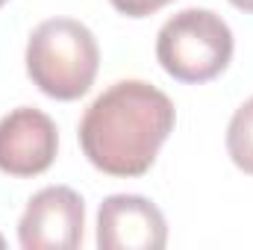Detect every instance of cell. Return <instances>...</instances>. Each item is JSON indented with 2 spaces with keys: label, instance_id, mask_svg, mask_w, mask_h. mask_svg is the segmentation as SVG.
I'll return each mask as SVG.
<instances>
[{
  "label": "cell",
  "instance_id": "obj_9",
  "mask_svg": "<svg viewBox=\"0 0 253 250\" xmlns=\"http://www.w3.org/2000/svg\"><path fill=\"white\" fill-rule=\"evenodd\" d=\"M236 9H242V12H253V0H230Z\"/></svg>",
  "mask_w": 253,
  "mask_h": 250
},
{
  "label": "cell",
  "instance_id": "obj_2",
  "mask_svg": "<svg viewBox=\"0 0 253 250\" xmlns=\"http://www.w3.org/2000/svg\"><path fill=\"white\" fill-rule=\"evenodd\" d=\"M100 50L94 33L74 18L42 21L27 42V74L53 100L83 97L97 77Z\"/></svg>",
  "mask_w": 253,
  "mask_h": 250
},
{
  "label": "cell",
  "instance_id": "obj_1",
  "mask_svg": "<svg viewBox=\"0 0 253 250\" xmlns=\"http://www.w3.org/2000/svg\"><path fill=\"white\" fill-rule=\"evenodd\" d=\"M174 103L144 80L109 85L83 115L80 144L85 159L109 177H141L174 132Z\"/></svg>",
  "mask_w": 253,
  "mask_h": 250
},
{
  "label": "cell",
  "instance_id": "obj_6",
  "mask_svg": "<svg viewBox=\"0 0 253 250\" xmlns=\"http://www.w3.org/2000/svg\"><path fill=\"white\" fill-rule=\"evenodd\" d=\"M168 224L156 203L141 194H112L97 212L100 250H162Z\"/></svg>",
  "mask_w": 253,
  "mask_h": 250
},
{
  "label": "cell",
  "instance_id": "obj_7",
  "mask_svg": "<svg viewBox=\"0 0 253 250\" xmlns=\"http://www.w3.org/2000/svg\"><path fill=\"white\" fill-rule=\"evenodd\" d=\"M227 153L236 168L253 177V97L236 109L227 126Z\"/></svg>",
  "mask_w": 253,
  "mask_h": 250
},
{
  "label": "cell",
  "instance_id": "obj_3",
  "mask_svg": "<svg viewBox=\"0 0 253 250\" xmlns=\"http://www.w3.org/2000/svg\"><path fill=\"white\" fill-rule=\"evenodd\" d=\"M233 30L212 9H183L156 36V59L180 83H209L233 59Z\"/></svg>",
  "mask_w": 253,
  "mask_h": 250
},
{
  "label": "cell",
  "instance_id": "obj_5",
  "mask_svg": "<svg viewBox=\"0 0 253 250\" xmlns=\"http://www.w3.org/2000/svg\"><path fill=\"white\" fill-rule=\"evenodd\" d=\"M59 147V132L50 115L33 106H18L0 118V171L9 177L44 174Z\"/></svg>",
  "mask_w": 253,
  "mask_h": 250
},
{
  "label": "cell",
  "instance_id": "obj_4",
  "mask_svg": "<svg viewBox=\"0 0 253 250\" xmlns=\"http://www.w3.org/2000/svg\"><path fill=\"white\" fill-rule=\"evenodd\" d=\"M83 197L68 186H47L30 197L18 224V242L24 250H74L83 242Z\"/></svg>",
  "mask_w": 253,
  "mask_h": 250
},
{
  "label": "cell",
  "instance_id": "obj_10",
  "mask_svg": "<svg viewBox=\"0 0 253 250\" xmlns=\"http://www.w3.org/2000/svg\"><path fill=\"white\" fill-rule=\"evenodd\" d=\"M3 245H6V242H3V236H0V248H3Z\"/></svg>",
  "mask_w": 253,
  "mask_h": 250
},
{
  "label": "cell",
  "instance_id": "obj_11",
  "mask_svg": "<svg viewBox=\"0 0 253 250\" xmlns=\"http://www.w3.org/2000/svg\"><path fill=\"white\" fill-rule=\"evenodd\" d=\"M3 3H6V0H0V6H3Z\"/></svg>",
  "mask_w": 253,
  "mask_h": 250
},
{
  "label": "cell",
  "instance_id": "obj_8",
  "mask_svg": "<svg viewBox=\"0 0 253 250\" xmlns=\"http://www.w3.org/2000/svg\"><path fill=\"white\" fill-rule=\"evenodd\" d=\"M109 3L126 18H147L153 12H159L162 6H168L171 0H109Z\"/></svg>",
  "mask_w": 253,
  "mask_h": 250
}]
</instances>
